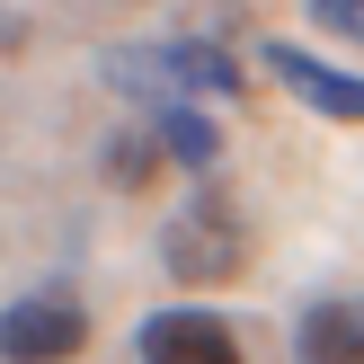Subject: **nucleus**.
Here are the masks:
<instances>
[{
  "label": "nucleus",
  "mask_w": 364,
  "mask_h": 364,
  "mask_svg": "<svg viewBox=\"0 0 364 364\" xmlns=\"http://www.w3.org/2000/svg\"><path fill=\"white\" fill-rule=\"evenodd\" d=\"M160 267H169L178 284H231L249 267V213L231 205V187H213V178L187 187V205L160 231Z\"/></svg>",
  "instance_id": "2"
},
{
  "label": "nucleus",
  "mask_w": 364,
  "mask_h": 364,
  "mask_svg": "<svg viewBox=\"0 0 364 364\" xmlns=\"http://www.w3.org/2000/svg\"><path fill=\"white\" fill-rule=\"evenodd\" d=\"M258 63L276 71V80L294 89L311 116H329V124H364V80H355V71H338V63H320V53H302L294 36H267Z\"/></svg>",
  "instance_id": "5"
},
{
  "label": "nucleus",
  "mask_w": 364,
  "mask_h": 364,
  "mask_svg": "<svg viewBox=\"0 0 364 364\" xmlns=\"http://www.w3.org/2000/svg\"><path fill=\"white\" fill-rule=\"evenodd\" d=\"M98 80L116 98H134L142 116H160V107H223V98H240L249 71L213 36H160V45H107Z\"/></svg>",
  "instance_id": "1"
},
{
  "label": "nucleus",
  "mask_w": 364,
  "mask_h": 364,
  "mask_svg": "<svg viewBox=\"0 0 364 364\" xmlns=\"http://www.w3.org/2000/svg\"><path fill=\"white\" fill-rule=\"evenodd\" d=\"M151 169H169V160H160V142L142 134V124H124V134L107 142V178H116V187H151Z\"/></svg>",
  "instance_id": "8"
},
{
  "label": "nucleus",
  "mask_w": 364,
  "mask_h": 364,
  "mask_svg": "<svg viewBox=\"0 0 364 364\" xmlns=\"http://www.w3.org/2000/svg\"><path fill=\"white\" fill-rule=\"evenodd\" d=\"M80 347H89V302L71 284H36L0 302V364H71Z\"/></svg>",
  "instance_id": "3"
},
{
  "label": "nucleus",
  "mask_w": 364,
  "mask_h": 364,
  "mask_svg": "<svg viewBox=\"0 0 364 364\" xmlns=\"http://www.w3.org/2000/svg\"><path fill=\"white\" fill-rule=\"evenodd\" d=\"M142 134L160 142V160L187 178H213V160H223V124L205 116V107H160V116H142Z\"/></svg>",
  "instance_id": "7"
},
{
  "label": "nucleus",
  "mask_w": 364,
  "mask_h": 364,
  "mask_svg": "<svg viewBox=\"0 0 364 364\" xmlns=\"http://www.w3.org/2000/svg\"><path fill=\"white\" fill-rule=\"evenodd\" d=\"M302 9H311L329 36H355V45H364V0H302Z\"/></svg>",
  "instance_id": "9"
},
{
  "label": "nucleus",
  "mask_w": 364,
  "mask_h": 364,
  "mask_svg": "<svg viewBox=\"0 0 364 364\" xmlns=\"http://www.w3.org/2000/svg\"><path fill=\"white\" fill-rule=\"evenodd\" d=\"M18 45H27V18H18V9H0V53H18Z\"/></svg>",
  "instance_id": "10"
},
{
  "label": "nucleus",
  "mask_w": 364,
  "mask_h": 364,
  "mask_svg": "<svg viewBox=\"0 0 364 364\" xmlns=\"http://www.w3.org/2000/svg\"><path fill=\"white\" fill-rule=\"evenodd\" d=\"M134 347H142V364H249L240 338H231V320H223V311H196V302L151 311V320L134 329Z\"/></svg>",
  "instance_id": "4"
},
{
  "label": "nucleus",
  "mask_w": 364,
  "mask_h": 364,
  "mask_svg": "<svg viewBox=\"0 0 364 364\" xmlns=\"http://www.w3.org/2000/svg\"><path fill=\"white\" fill-rule=\"evenodd\" d=\"M294 364H364V294H329L294 320Z\"/></svg>",
  "instance_id": "6"
}]
</instances>
